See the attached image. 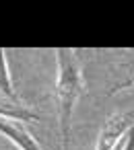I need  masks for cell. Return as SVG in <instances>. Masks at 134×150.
Wrapping results in <instances>:
<instances>
[{
	"label": "cell",
	"mask_w": 134,
	"mask_h": 150,
	"mask_svg": "<svg viewBox=\"0 0 134 150\" xmlns=\"http://www.w3.org/2000/svg\"><path fill=\"white\" fill-rule=\"evenodd\" d=\"M56 105H58V119H60V134H62V148L70 150V121L72 111L83 95H87V84L83 76V66L76 50L70 47H58L56 52Z\"/></svg>",
	"instance_id": "obj_1"
},
{
	"label": "cell",
	"mask_w": 134,
	"mask_h": 150,
	"mask_svg": "<svg viewBox=\"0 0 134 150\" xmlns=\"http://www.w3.org/2000/svg\"><path fill=\"white\" fill-rule=\"evenodd\" d=\"M0 134H2L4 138H9L19 150H43L21 121L0 117Z\"/></svg>",
	"instance_id": "obj_2"
},
{
	"label": "cell",
	"mask_w": 134,
	"mask_h": 150,
	"mask_svg": "<svg viewBox=\"0 0 134 150\" xmlns=\"http://www.w3.org/2000/svg\"><path fill=\"white\" fill-rule=\"evenodd\" d=\"M0 117H4V119H15V121H37L39 115L21 105V101H11L6 97L0 95Z\"/></svg>",
	"instance_id": "obj_3"
},
{
	"label": "cell",
	"mask_w": 134,
	"mask_h": 150,
	"mask_svg": "<svg viewBox=\"0 0 134 150\" xmlns=\"http://www.w3.org/2000/svg\"><path fill=\"white\" fill-rule=\"evenodd\" d=\"M0 95L6 97V99H11V101H19V95L15 93V86H13L6 52H4L2 47H0Z\"/></svg>",
	"instance_id": "obj_4"
},
{
	"label": "cell",
	"mask_w": 134,
	"mask_h": 150,
	"mask_svg": "<svg viewBox=\"0 0 134 150\" xmlns=\"http://www.w3.org/2000/svg\"><path fill=\"white\" fill-rule=\"evenodd\" d=\"M124 150H134V123L128 129V138H126V148Z\"/></svg>",
	"instance_id": "obj_5"
}]
</instances>
